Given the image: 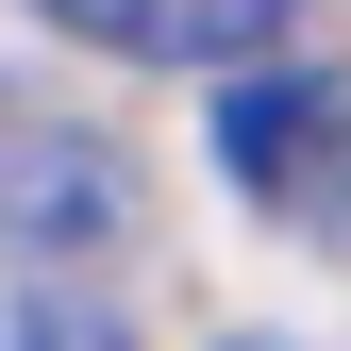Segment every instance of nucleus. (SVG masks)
Listing matches in <instances>:
<instances>
[{"label":"nucleus","instance_id":"f03ea898","mask_svg":"<svg viewBox=\"0 0 351 351\" xmlns=\"http://www.w3.org/2000/svg\"><path fill=\"white\" fill-rule=\"evenodd\" d=\"M217 167H234L268 217H335V201H351V84L301 67V51L217 67Z\"/></svg>","mask_w":351,"mask_h":351},{"label":"nucleus","instance_id":"f257e3e1","mask_svg":"<svg viewBox=\"0 0 351 351\" xmlns=\"http://www.w3.org/2000/svg\"><path fill=\"white\" fill-rule=\"evenodd\" d=\"M0 251L17 268H101L134 251V151L67 101H0Z\"/></svg>","mask_w":351,"mask_h":351},{"label":"nucleus","instance_id":"39448f33","mask_svg":"<svg viewBox=\"0 0 351 351\" xmlns=\"http://www.w3.org/2000/svg\"><path fill=\"white\" fill-rule=\"evenodd\" d=\"M234 351H285V335H234Z\"/></svg>","mask_w":351,"mask_h":351},{"label":"nucleus","instance_id":"20e7f679","mask_svg":"<svg viewBox=\"0 0 351 351\" xmlns=\"http://www.w3.org/2000/svg\"><path fill=\"white\" fill-rule=\"evenodd\" d=\"M0 351H134V335H117L101 301H17V335H0Z\"/></svg>","mask_w":351,"mask_h":351},{"label":"nucleus","instance_id":"7ed1b4c3","mask_svg":"<svg viewBox=\"0 0 351 351\" xmlns=\"http://www.w3.org/2000/svg\"><path fill=\"white\" fill-rule=\"evenodd\" d=\"M84 51H134V67H268L318 0H51Z\"/></svg>","mask_w":351,"mask_h":351},{"label":"nucleus","instance_id":"423d86ee","mask_svg":"<svg viewBox=\"0 0 351 351\" xmlns=\"http://www.w3.org/2000/svg\"><path fill=\"white\" fill-rule=\"evenodd\" d=\"M335 217H351V201H335Z\"/></svg>","mask_w":351,"mask_h":351}]
</instances>
